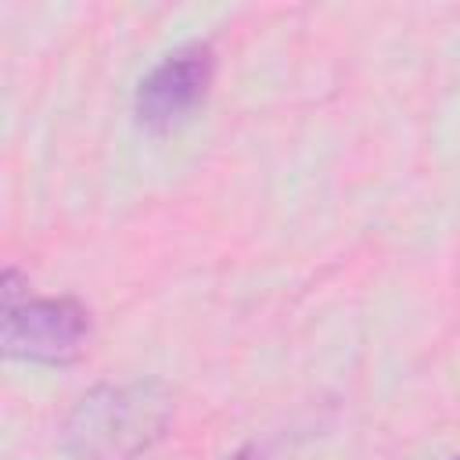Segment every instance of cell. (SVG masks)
<instances>
[{
  "label": "cell",
  "instance_id": "cell-1",
  "mask_svg": "<svg viewBox=\"0 0 460 460\" xmlns=\"http://www.w3.org/2000/svg\"><path fill=\"white\" fill-rule=\"evenodd\" d=\"M169 395L155 381L101 385L79 399L65 424V446L75 460H133L165 435Z\"/></svg>",
  "mask_w": 460,
  "mask_h": 460
},
{
  "label": "cell",
  "instance_id": "cell-2",
  "mask_svg": "<svg viewBox=\"0 0 460 460\" xmlns=\"http://www.w3.org/2000/svg\"><path fill=\"white\" fill-rule=\"evenodd\" d=\"M0 341L11 359L68 363L90 341V309L75 298H29L14 288V270H7Z\"/></svg>",
  "mask_w": 460,
  "mask_h": 460
},
{
  "label": "cell",
  "instance_id": "cell-3",
  "mask_svg": "<svg viewBox=\"0 0 460 460\" xmlns=\"http://www.w3.org/2000/svg\"><path fill=\"white\" fill-rule=\"evenodd\" d=\"M216 72V58L208 43H187L165 54L137 86L133 93V111L137 122L165 133L180 126L208 93Z\"/></svg>",
  "mask_w": 460,
  "mask_h": 460
},
{
  "label": "cell",
  "instance_id": "cell-4",
  "mask_svg": "<svg viewBox=\"0 0 460 460\" xmlns=\"http://www.w3.org/2000/svg\"><path fill=\"white\" fill-rule=\"evenodd\" d=\"M453 460H460V456H453Z\"/></svg>",
  "mask_w": 460,
  "mask_h": 460
}]
</instances>
